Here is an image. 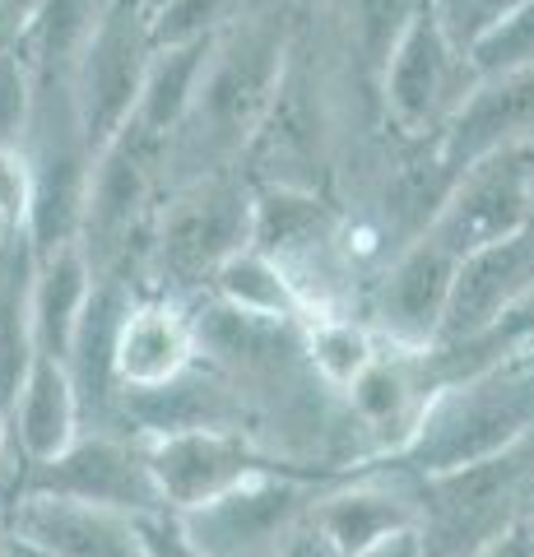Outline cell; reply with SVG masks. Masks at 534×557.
<instances>
[{
    "mask_svg": "<svg viewBox=\"0 0 534 557\" xmlns=\"http://www.w3.org/2000/svg\"><path fill=\"white\" fill-rule=\"evenodd\" d=\"M307 10L312 0H251L243 20L214 38L191 108L163 139L167 186L214 177V172H243L247 145L280 94Z\"/></svg>",
    "mask_w": 534,
    "mask_h": 557,
    "instance_id": "cell-1",
    "label": "cell"
},
{
    "mask_svg": "<svg viewBox=\"0 0 534 557\" xmlns=\"http://www.w3.org/2000/svg\"><path fill=\"white\" fill-rule=\"evenodd\" d=\"M534 432V348L507 354L464 376L437 381L395 469L409 479H437L451 469L493 460Z\"/></svg>",
    "mask_w": 534,
    "mask_h": 557,
    "instance_id": "cell-2",
    "label": "cell"
},
{
    "mask_svg": "<svg viewBox=\"0 0 534 557\" xmlns=\"http://www.w3.org/2000/svg\"><path fill=\"white\" fill-rule=\"evenodd\" d=\"M167 196L163 139L140 126H126L116 139L98 149L75 247L89 260L94 278L126 284L135 298L145 293V256L153 237V219Z\"/></svg>",
    "mask_w": 534,
    "mask_h": 557,
    "instance_id": "cell-3",
    "label": "cell"
},
{
    "mask_svg": "<svg viewBox=\"0 0 534 557\" xmlns=\"http://www.w3.org/2000/svg\"><path fill=\"white\" fill-rule=\"evenodd\" d=\"M251 242V182L243 172L177 182L153 219L145 256V293L196 302L210 293L214 270Z\"/></svg>",
    "mask_w": 534,
    "mask_h": 557,
    "instance_id": "cell-4",
    "label": "cell"
},
{
    "mask_svg": "<svg viewBox=\"0 0 534 557\" xmlns=\"http://www.w3.org/2000/svg\"><path fill=\"white\" fill-rule=\"evenodd\" d=\"M413 483L423 557H470L534 520V432L493 460Z\"/></svg>",
    "mask_w": 534,
    "mask_h": 557,
    "instance_id": "cell-5",
    "label": "cell"
},
{
    "mask_svg": "<svg viewBox=\"0 0 534 557\" xmlns=\"http://www.w3.org/2000/svg\"><path fill=\"white\" fill-rule=\"evenodd\" d=\"M28 168V242L33 256L71 247L84 214V190L94 172V145L79 126L71 79L65 75H33V116L20 139Z\"/></svg>",
    "mask_w": 534,
    "mask_h": 557,
    "instance_id": "cell-6",
    "label": "cell"
},
{
    "mask_svg": "<svg viewBox=\"0 0 534 557\" xmlns=\"http://www.w3.org/2000/svg\"><path fill=\"white\" fill-rule=\"evenodd\" d=\"M474 84L479 75L470 57L433 24L427 5H419L400 42L390 47L382 75H376L382 135L400 139V145H442V135L451 131Z\"/></svg>",
    "mask_w": 534,
    "mask_h": 557,
    "instance_id": "cell-7",
    "label": "cell"
},
{
    "mask_svg": "<svg viewBox=\"0 0 534 557\" xmlns=\"http://www.w3.org/2000/svg\"><path fill=\"white\" fill-rule=\"evenodd\" d=\"M325 483L331 474L265 469L210 507L177 520L204 557H284L312 525V507L325 493Z\"/></svg>",
    "mask_w": 534,
    "mask_h": 557,
    "instance_id": "cell-8",
    "label": "cell"
},
{
    "mask_svg": "<svg viewBox=\"0 0 534 557\" xmlns=\"http://www.w3.org/2000/svg\"><path fill=\"white\" fill-rule=\"evenodd\" d=\"M153 57V20L135 0H102L98 20L71 65V98L94 153L116 139L140 102V84Z\"/></svg>",
    "mask_w": 534,
    "mask_h": 557,
    "instance_id": "cell-9",
    "label": "cell"
},
{
    "mask_svg": "<svg viewBox=\"0 0 534 557\" xmlns=\"http://www.w3.org/2000/svg\"><path fill=\"white\" fill-rule=\"evenodd\" d=\"M456 265L460 260L437 237L419 233L409 247H400L368 278L358 321L372 330L382 348H395V354H433L446 302H451Z\"/></svg>",
    "mask_w": 534,
    "mask_h": 557,
    "instance_id": "cell-10",
    "label": "cell"
},
{
    "mask_svg": "<svg viewBox=\"0 0 534 557\" xmlns=\"http://www.w3.org/2000/svg\"><path fill=\"white\" fill-rule=\"evenodd\" d=\"M20 493L84 502V507L116 511L131 520L163 511L159 487H153L145 465V446L135 437H116V432H79L61 456L24 469Z\"/></svg>",
    "mask_w": 534,
    "mask_h": 557,
    "instance_id": "cell-11",
    "label": "cell"
},
{
    "mask_svg": "<svg viewBox=\"0 0 534 557\" xmlns=\"http://www.w3.org/2000/svg\"><path fill=\"white\" fill-rule=\"evenodd\" d=\"M140 446H145V465L153 487H159L163 511L172 516H191L200 507H210V502L243 487L256 474H265V469H288L280 460H270L247 432H233V428L167 432V437H149Z\"/></svg>",
    "mask_w": 534,
    "mask_h": 557,
    "instance_id": "cell-12",
    "label": "cell"
},
{
    "mask_svg": "<svg viewBox=\"0 0 534 557\" xmlns=\"http://www.w3.org/2000/svg\"><path fill=\"white\" fill-rule=\"evenodd\" d=\"M525 228H534V196L525 168L516 153H493V159H479L456 172L451 190H446V200L437 205V214L423 233L437 237L460 260Z\"/></svg>",
    "mask_w": 534,
    "mask_h": 557,
    "instance_id": "cell-13",
    "label": "cell"
},
{
    "mask_svg": "<svg viewBox=\"0 0 534 557\" xmlns=\"http://www.w3.org/2000/svg\"><path fill=\"white\" fill-rule=\"evenodd\" d=\"M312 530L339 557H358L390 534L419 530V483L386 460H372L363 469H353V474H339L316 497Z\"/></svg>",
    "mask_w": 534,
    "mask_h": 557,
    "instance_id": "cell-14",
    "label": "cell"
},
{
    "mask_svg": "<svg viewBox=\"0 0 534 557\" xmlns=\"http://www.w3.org/2000/svg\"><path fill=\"white\" fill-rule=\"evenodd\" d=\"M200 358L196 348V321L191 302L163 298V293H140L131 298L122 325L112 339V381H116V405L126 395L159 391L182 372H191Z\"/></svg>",
    "mask_w": 534,
    "mask_h": 557,
    "instance_id": "cell-15",
    "label": "cell"
},
{
    "mask_svg": "<svg viewBox=\"0 0 534 557\" xmlns=\"http://www.w3.org/2000/svg\"><path fill=\"white\" fill-rule=\"evenodd\" d=\"M0 525L33 557H145L140 520L65 497L20 493L0 516Z\"/></svg>",
    "mask_w": 534,
    "mask_h": 557,
    "instance_id": "cell-16",
    "label": "cell"
},
{
    "mask_svg": "<svg viewBox=\"0 0 534 557\" xmlns=\"http://www.w3.org/2000/svg\"><path fill=\"white\" fill-rule=\"evenodd\" d=\"M433 386L437 381L427 372V354H395V348H382L372 368L344 391L339 405L353 418V428L372 460H395L409 446Z\"/></svg>",
    "mask_w": 534,
    "mask_h": 557,
    "instance_id": "cell-17",
    "label": "cell"
},
{
    "mask_svg": "<svg viewBox=\"0 0 534 557\" xmlns=\"http://www.w3.org/2000/svg\"><path fill=\"white\" fill-rule=\"evenodd\" d=\"M525 145H534V65L479 79L437 149L446 168L464 172L479 159L516 153Z\"/></svg>",
    "mask_w": 534,
    "mask_h": 557,
    "instance_id": "cell-18",
    "label": "cell"
},
{
    "mask_svg": "<svg viewBox=\"0 0 534 557\" xmlns=\"http://www.w3.org/2000/svg\"><path fill=\"white\" fill-rule=\"evenodd\" d=\"M5 423H10V437H14V450H20L24 469L61 456V450L79 437L84 418H79V399H75L71 376H65V362L42 358V354L33 358Z\"/></svg>",
    "mask_w": 534,
    "mask_h": 557,
    "instance_id": "cell-19",
    "label": "cell"
},
{
    "mask_svg": "<svg viewBox=\"0 0 534 557\" xmlns=\"http://www.w3.org/2000/svg\"><path fill=\"white\" fill-rule=\"evenodd\" d=\"M89 293H94V270L75 242L38 256L28 288V317H33V344H38L42 358L65 362V348H71L75 325L84 307H89Z\"/></svg>",
    "mask_w": 534,
    "mask_h": 557,
    "instance_id": "cell-20",
    "label": "cell"
},
{
    "mask_svg": "<svg viewBox=\"0 0 534 557\" xmlns=\"http://www.w3.org/2000/svg\"><path fill=\"white\" fill-rule=\"evenodd\" d=\"M33 265H38V256H33L28 233H14L5 251H0V413H10L33 358H38L33 317H28Z\"/></svg>",
    "mask_w": 534,
    "mask_h": 557,
    "instance_id": "cell-21",
    "label": "cell"
},
{
    "mask_svg": "<svg viewBox=\"0 0 534 557\" xmlns=\"http://www.w3.org/2000/svg\"><path fill=\"white\" fill-rule=\"evenodd\" d=\"M210 302L237 311L247 321H265V325H302V307L293 298L288 278L280 274L270 256H261L247 242L243 251H233L210 278Z\"/></svg>",
    "mask_w": 534,
    "mask_h": 557,
    "instance_id": "cell-22",
    "label": "cell"
},
{
    "mask_svg": "<svg viewBox=\"0 0 534 557\" xmlns=\"http://www.w3.org/2000/svg\"><path fill=\"white\" fill-rule=\"evenodd\" d=\"M210 47H214V38L153 47L131 126L149 131L153 139H167L172 131H177L182 116H186V108H191V98H196L200 70H204V61H210Z\"/></svg>",
    "mask_w": 534,
    "mask_h": 557,
    "instance_id": "cell-23",
    "label": "cell"
},
{
    "mask_svg": "<svg viewBox=\"0 0 534 557\" xmlns=\"http://www.w3.org/2000/svg\"><path fill=\"white\" fill-rule=\"evenodd\" d=\"M376 354L382 344L358 317H321L302 325V362L316 376V386L335 399H344V391L372 368Z\"/></svg>",
    "mask_w": 534,
    "mask_h": 557,
    "instance_id": "cell-24",
    "label": "cell"
},
{
    "mask_svg": "<svg viewBox=\"0 0 534 557\" xmlns=\"http://www.w3.org/2000/svg\"><path fill=\"white\" fill-rule=\"evenodd\" d=\"M247 10H251V0H167V5L153 14V47L219 38V33L233 28Z\"/></svg>",
    "mask_w": 534,
    "mask_h": 557,
    "instance_id": "cell-25",
    "label": "cell"
},
{
    "mask_svg": "<svg viewBox=\"0 0 534 557\" xmlns=\"http://www.w3.org/2000/svg\"><path fill=\"white\" fill-rule=\"evenodd\" d=\"M470 65H474L479 79L507 75V70H530L534 65V0H521V5H516L507 20L470 51Z\"/></svg>",
    "mask_w": 534,
    "mask_h": 557,
    "instance_id": "cell-26",
    "label": "cell"
},
{
    "mask_svg": "<svg viewBox=\"0 0 534 557\" xmlns=\"http://www.w3.org/2000/svg\"><path fill=\"white\" fill-rule=\"evenodd\" d=\"M427 14H433V24L451 38L464 57L488 38V33L507 20V14L521 5V0H423Z\"/></svg>",
    "mask_w": 534,
    "mask_h": 557,
    "instance_id": "cell-27",
    "label": "cell"
},
{
    "mask_svg": "<svg viewBox=\"0 0 534 557\" xmlns=\"http://www.w3.org/2000/svg\"><path fill=\"white\" fill-rule=\"evenodd\" d=\"M33 116V70L20 47H0V149H20Z\"/></svg>",
    "mask_w": 534,
    "mask_h": 557,
    "instance_id": "cell-28",
    "label": "cell"
},
{
    "mask_svg": "<svg viewBox=\"0 0 534 557\" xmlns=\"http://www.w3.org/2000/svg\"><path fill=\"white\" fill-rule=\"evenodd\" d=\"M140 539H145V557H204L186 525L172 511H153L140 520Z\"/></svg>",
    "mask_w": 534,
    "mask_h": 557,
    "instance_id": "cell-29",
    "label": "cell"
},
{
    "mask_svg": "<svg viewBox=\"0 0 534 557\" xmlns=\"http://www.w3.org/2000/svg\"><path fill=\"white\" fill-rule=\"evenodd\" d=\"M20 487H24V460H20V450H14L5 413H0V516H5V507L20 497Z\"/></svg>",
    "mask_w": 534,
    "mask_h": 557,
    "instance_id": "cell-30",
    "label": "cell"
},
{
    "mask_svg": "<svg viewBox=\"0 0 534 557\" xmlns=\"http://www.w3.org/2000/svg\"><path fill=\"white\" fill-rule=\"evenodd\" d=\"M38 0H0V47H20V38L33 24Z\"/></svg>",
    "mask_w": 534,
    "mask_h": 557,
    "instance_id": "cell-31",
    "label": "cell"
},
{
    "mask_svg": "<svg viewBox=\"0 0 534 557\" xmlns=\"http://www.w3.org/2000/svg\"><path fill=\"white\" fill-rule=\"evenodd\" d=\"M470 557H534V520L507 530L502 539H493L488 548H479V553H470Z\"/></svg>",
    "mask_w": 534,
    "mask_h": 557,
    "instance_id": "cell-32",
    "label": "cell"
},
{
    "mask_svg": "<svg viewBox=\"0 0 534 557\" xmlns=\"http://www.w3.org/2000/svg\"><path fill=\"white\" fill-rule=\"evenodd\" d=\"M358 557H423V539H419V530H405V534L382 539L376 548L358 553Z\"/></svg>",
    "mask_w": 534,
    "mask_h": 557,
    "instance_id": "cell-33",
    "label": "cell"
},
{
    "mask_svg": "<svg viewBox=\"0 0 534 557\" xmlns=\"http://www.w3.org/2000/svg\"><path fill=\"white\" fill-rule=\"evenodd\" d=\"M284 557H339V553H335L331 544H325V539H321V534H316L312 525H307V534H302L298 544H293V548H288Z\"/></svg>",
    "mask_w": 534,
    "mask_h": 557,
    "instance_id": "cell-34",
    "label": "cell"
},
{
    "mask_svg": "<svg viewBox=\"0 0 534 557\" xmlns=\"http://www.w3.org/2000/svg\"><path fill=\"white\" fill-rule=\"evenodd\" d=\"M516 159H521V168H525V182H530V196H534V145L516 149Z\"/></svg>",
    "mask_w": 534,
    "mask_h": 557,
    "instance_id": "cell-35",
    "label": "cell"
},
{
    "mask_svg": "<svg viewBox=\"0 0 534 557\" xmlns=\"http://www.w3.org/2000/svg\"><path fill=\"white\" fill-rule=\"evenodd\" d=\"M135 5H140V10H145V14H149V20H153V14H159V10H163V5H167V0H135Z\"/></svg>",
    "mask_w": 534,
    "mask_h": 557,
    "instance_id": "cell-36",
    "label": "cell"
},
{
    "mask_svg": "<svg viewBox=\"0 0 534 557\" xmlns=\"http://www.w3.org/2000/svg\"><path fill=\"white\" fill-rule=\"evenodd\" d=\"M10 237H14V233L5 228V219H0V251H5V242H10Z\"/></svg>",
    "mask_w": 534,
    "mask_h": 557,
    "instance_id": "cell-37",
    "label": "cell"
},
{
    "mask_svg": "<svg viewBox=\"0 0 534 557\" xmlns=\"http://www.w3.org/2000/svg\"><path fill=\"white\" fill-rule=\"evenodd\" d=\"M28 557H33V553H28Z\"/></svg>",
    "mask_w": 534,
    "mask_h": 557,
    "instance_id": "cell-38",
    "label": "cell"
}]
</instances>
